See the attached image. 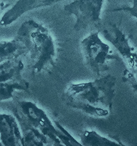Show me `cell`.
<instances>
[{
	"instance_id": "6da1fadb",
	"label": "cell",
	"mask_w": 137,
	"mask_h": 146,
	"mask_svg": "<svg viewBox=\"0 0 137 146\" xmlns=\"http://www.w3.org/2000/svg\"><path fill=\"white\" fill-rule=\"evenodd\" d=\"M13 115L20 127L22 146L81 145L60 123L53 122L34 102H18Z\"/></svg>"
},
{
	"instance_id": "7a4b0ae2",
	"label": "cell",
	"mask_w": 137,
	"mask_h": 146,
	"mask_svg": "<svg viewBox=\"0 0 137 146\" xmlns=\"http://www.w3.org/2000/svg\"><path fill=\"white\" fill-rule=\"evenodd\" d=\"M116 79L104 74L94 80L71 84L64 92L68 107L86 115L106 117L110 115L116 96Z\"/></svg>"
},
{
	"instance_id": "3957f363",
	"label": "cell",
	"mask_w": 137,
	"mask_h": 146,
	"mask_svg": "<svg viewBox=\"0 0 137 146\" xmlns=\"http://www.w3.org/2000/svg\"><path fill=\"white\" fill-rule=\"evenodd\" d=\"M15 38L26 48L34 74L54 66L57 58L56 48L47 27L34 20H27L18 28Z\"/></svg>"
},
{
	"instance_id": "277c9868",
	"label": "cell",
	"mask_w": 137,
	"mask_h": 146,
	"mask_svg": "<svg viewBox=\"0 0 137 146\" xmlns=\"http://www.w3.org/2000/svg\"><path fill=\"white\" fill-rule=\"evenodd\" d=\"M102 36L115 49L124 64L122 80L130 86L137 96V52L130 44L126 34L115 24L102 31Z\"/></svg>"
},
{
	"instance_id": "5b68a950",
	"label": "cell",
	"mask_w": 137,
	"mask_h": 146,
	"mask_svg": "<svg viewBox=\"0 0 137 146\" xmlns=\"http://www.w3.org/2000/svg\"><path fill=\"white\" fill-rule=\"evenodd\" d=\"M80 48L86 66L98 77L108 70L110 62L119 58L113 54L110 45L100 38L99 31L92 32L82 39Z\"/></svg>"
},
{
	"instance_id": "8992f818",
	"label": "cell",
	"mask_w": 137,
	"mask_h": 146,
	"mask_svg": "<svg viewBox=\"0 0 137 146\" xmlns=\"http://www.w3.org/2000/svg\"><path fill=\"white\" fill-rule=\"evenodd\" d=\"M23 70L20 58L0 63V101L12 99L17 91H29V82L23 77Z\"/></svg>"
},
{
	"instance_id": "52a82bcc",
	"label": "cell",
	"mask_w": 137,
	"mask_h": 146,
	"mask_svg": "<svg viewBox=\"0 0 137 146\" xmlns=\"http://www.w3.org/2000/svg\"><path fill=\"white\" fill-rule=\"evenodd\" d=\"M104 0H74L64 6V11L75 18L73 29L77 32L97 26L101 22Z\"/></svg>"
},
{
	"instance_id": "ba28073f",
	"label": "cell",
	"mask_w": 137,
	"mask_h": 146,
	"mask_svg": "<svg viewBox=\"0 0 137 146\" xmlns=\"http://www.w3.org/2000/svg\"><path fill=\"white\" fill-rule=\"evenodd\" d=\"M63 0H17L0 19V25L6 27L15 22L25 13L35 9L51 6Z\"/></svg>"
},
{
	"instance_id": "9c48e42d",
	"label": "cell",
	"mask_w": 137,
	"mask_h": 146,
	"mask_svg": "<svg viewBox=\"0 0 137 146\" xmlns=\"http://www.w3.org/2000/svg\"><path fill=\"white\" fill-rule=\"evenodd\" d=\"M0 139L3 145L22 146L20 127L13 115L0 113Z\"/></svg>"
},
{
	"instance_id": "30bf717a",
	"label": "cell",
	"mask_w": 137,
	"mask_h": 146,
	"mask_svg": "<svg viewBox=\"0 0 137 146\" xmlns=\"http://www.w3.org/2000/svg\"><path fill=\"white\" fill-rule=\"evenodd\" d=\"M26 55V48L16 38L11 40H0V63L20 58Z\"/></svg>"
},
{
	"instance_id": "8fae6325",
	"label": "cell",
	"mask_w": 137,
	"mask_h": 146,
	"mask_svg": "<svg viewBox=\"0 0 137 146\" xmlns=\"http://www.w3.org/2000/svg\"><path fill=\"white\" fill-rule=\"evenodd\" d=\"M79 142L81 145L102 146V145H124L122 142L116 139L107 138L94 130H85L79 135Z\"/></svg>"
},
{
	"instance_id": "7c38bea8",
	"label": "cell",
	"mask_w": 137,
	"mask_h": 146,
	"mask_svg": "<svg viewBox=\"0 0 137 146\" xmlns=\"http://www.w3.org/2000/svg\"><path fill=\"white\" fill-rule=\"evenodd\" d=\"M112 12H123L128 13L137 21V0H132V6L120 7L112 9Z\"/></svg>"
},
{
	"instance_id": "4fadbf2b",
	"label": "cell",
	"mask_w": 137,
	"mask_h": 146,
	"mask_svg": "<svg viewBox=\"0 0 137 146\" xmlns=\"http://www.w3.org/2000/svg\"><path fill=\"white\" fill-rule=\"evenodd\" d=\"M1 145H3L2 143H1V139H0V146H1Z\"/></svg>"
}]
</instances>
